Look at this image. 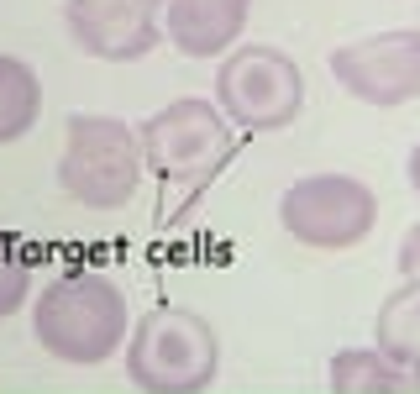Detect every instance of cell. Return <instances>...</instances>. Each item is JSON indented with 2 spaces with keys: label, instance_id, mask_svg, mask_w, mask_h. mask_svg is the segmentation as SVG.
<instances>
[{
  "label": "cell",
  "instance_id": "obj_2",
  "mask_svg": "<svg viewBox=\"0 0 420 394\" xmlns=\"http://www.w3.org/2000/svg\"><path fill=\"white\" fill-rule=\"evenodd\" d=\"M215 105L226 121H237L247 132H279L305 105V74L279 48L247 43L226 53L221 74H215Z\"/></svg>",
  "mask_w": 420,
  "mask_h": 394
},
{
  "label": "cell",
  "instance_id": "obj_6",
  "mask_svg": "<svg viewBox=\"0 0 420 394\" xmlns=\"http://www.w3.org/2000/svg\"><path fill=\"white\" fill-rule=\"evenodd\" d=\"M279 215L310 247H347L373 226V195L352 174H310L284 189Z\"/></svg>",
  "mask_w": 420,
  "mask_h": 394
},
{
  "label": "cell",
  "instance_id": "obj_5",
  "mask_svg": "<svg viewBox=\"0 0 420 394\" xmlns=\"http://www.w3.org/2000/svg\"><path fill=\"white\" fill-rule=\"evenodd\" d=\"M331 74L347 95H357L368 105L420 100V26L373 32L347 48H331Z\"/></svg>",
  "mask_w": 420,
  "mask_h": 394
},
{
  "label": "cell",
  "instance_id": "obj_11",
  "mask_svg": "<svg viewBox=\"0 0 420 394\" xmlns=\"http://www.w3.org/2000/svg\"><path fill=\"white\" fill-rule=\"evenodd\" d=\"M21 289H26V274H21L16 257L6 252V242H0V316H6V310L21 300Z\"/></svg>",
  "mask_w": 420,
  "mask_h": 394
},
{
  "label": "cell",
  "instance_id": "obj_7",
  "mask_svg": "<svg viewBox=\"0 0 420 394\" xmlns=\"http://www.w3.org/2000/svg\"><path fill=\"white\" fill-rule=\"evenodd\" d=\"M69 37L95 58H142L163 43V0H69Z\"/></svg>",
  "mask_w": 420,
  "mask_h": 394
},
{
  "label": "cell",
  "instance_id": "obj_1",
  "mask_svg": "<svg viewBox=\"0 0 420 394\" xmlns=\"http://www.w3.org/2000/svg\"><path fill=\"white\" fill-rule=\"evenodd\" d=\"M58 179L79 206L95 211L126 206L142 179V137H131L116 116H74Z\"/></svg>",
  "mask_w": 420,
  "mask_h": 394
},
{
  "label": "cell",
  "instance_id": "obj_4",
  "mask_svg": "<svg viewBox=\"0 0 420 394\" xmlns=\"http://www.w3.org/2000/svg\"><path fill=\"white\" fill-rule=\"evenodd\" d=\"M37 336L74 363H95L121 342V300L105 279L74 274L37 305Z\"/></svg>",
  "mask_w": 420,
  "mask_h": 394
},
{
  "label": "cell",
  "instance_id": "obj_3",
  "mask_svg": "<svg viewBox=\"0 0 420 394\" xmlns=\"http://www.w3.org/2000/svg\"><path fill=\"white\" fill-rule=\"evenodd\" d=\"M232 158V127L210 100H173L142 127V163L158 179H205Z\"/></svg>",
  "mask_w": 420,
  "mask_h": 394
},
{
  "label": "cell",
  "instance_id": "obj_10",
  "mask_svg": "<svg viewBox=\"0 0 420 394\" xmlns=\"http://www.w3.org/2000/svg\"><path fill=\"white\" fill-rule=\"evenodd\" d=\"M37 111H43V85L21 58L0 53V142H16L21 132H32Z\"/></svg>",
  "mask_w": 420,
  "mask_h": 394
},
{
  "label": "cell",
  "instance_id": "obj_12",
  "mask_svg": "<svg viewBox=\"0 0 420 394\" xmlns=\"http://www.w3.org/2000/svg\"><path fill=\"white\" fill-rule=\"evenodd\" d=\"M410 184H415V189H420V142H415V147H410Z\"/></svg>",
  "mask_w": 420,
  "mask_h": 394
},
{
  "label": "cell",
  "instance_id": "obj_9",
  "mask_svg": "<svg viewBox=\"0 0 420 394\" xmlns=\"http://www.w3.org/2000/svg\"><path fill=\"white\" fill-rule=\"evenodd\" d=\"M252 0H163V37L184 58H226L247 32Z\"/></svg>",
  "mask_w": 420,
  "mask_h": 394
},
{
  "label": "cell",
  "instance_id": "obj_8",
  "mask_svg": "<svg viewBox=\"0 0 420 394\" xmlns=\"http://www.w3.org/2000/svg\"><path fill=\"white\" fill-rule=\"evenodd\" d=\"M215 368V342L195 316L158 310L137 342V378L147 389H195Z\"/></svg>",
  "mask_w": 420,
  "mask_h": 394
}]
</instances>
